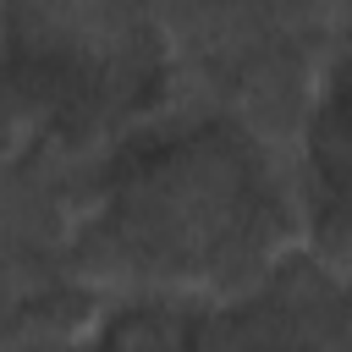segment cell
Returning a JSON list of instances; mask_svg holds the SVG:
<instances>
[{"label": "cell", "mask_w": 352, "mask_h": 352, "mask_svg": "<svg viewBox=\"0 0 352 352\" xmlns=\"http://www.w3.org/2000/svg\"><path fill=\"white\" fill-rule=\"evenodd\" d=\"M302 231L297 154H275L220 116L165 121L116 160L66 258L88 286L154 302H231L286 264Z\"/></svg>", "instance_id": "6da1fadb"}]
</instances>
